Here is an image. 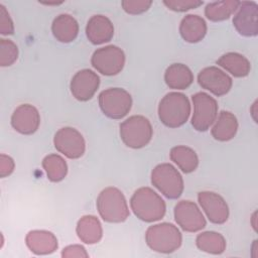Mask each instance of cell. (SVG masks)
<instances>
[{
  "label": "cell",
  "instance_id": "1",
  "mask_svg": "<svg viewBox=\"0 0 258 258\" xmlns=\"http://www.w3.org/2000/svg\"><path fill=\"white\" fill-rule=\"evenodd\" d=\"M130 206L135 216L147 223L159 221L164 217L166 211L161 197L147 186L135 190L130 200Z\"/></svg>",
  "mask_w": 258,
  "mask_h": 258
},
{
  "label": "cell",
  "instance_id": "2",
  "mask_svg": "<svg viewBox=\"0 0 258 258\" xmlns=\"http://www.w3.org/2000/svg\"><path fill=\"white\" fill-rule=\"evenodd\" d=\"M190 114V104L185 95L178 92L166 94L158 105V117L162 124L170 128L183 125Z\"/></svg>",
  "mask_w": 258,
  "mask_h": 258
},
{
  "label": "cell",
  "instance_id": "3",
  "mask_svg": "<svg viewBox=\"0 0 258 258\" xmlns=\"http://www.w3.org/2000/svg\"><path fill=\"white\" fill-rule=\"evenodd\" d=\"M97 209L101 218L109 223H121L129 217V209L124 195L113 186L106 187L99 194Z\"/></svg>",
  "mask_w": 258,
  "mask_h": 258
},
{
  "label": "cell",
  "instance_id": "4",
  "mask_svg": "<svg viewBox=\"0 0 258 258\" xmlns=\"http://www.w3.org/2000/svg\"><path fill=\"white\" fill-rule=\"evenodd\" d=\"M148 247L158 253H172L182 242V236L176 226L170 223H160L150 226L145 233Z\"/></svg>",
  "mask_w": 258,
  "mask_h": 258
},
{
  "label": "cell",
  "instance_id": "5",
  "mask_svg": "<svg viewBox=\"0 0 258 258\" xmlns=\"http://www.w3.org/2000/svg\"><path fill=\"white\" fill-rule=\"evenodd\" d=\"M153 134L150 121L141 115H133L120 124V137L123 143L133 149L146 146Z\"/></svg>",
  "mask_w": 258,
  "mask_h": 258
},
{
  "label": "cell",
  "instance_id": "6",
  "mask_svg": "<svg viewBox=\"0 0 258 258\" xmlns=\"http://www.w3.org/2000/svg\"><path fill=\"white\" fill-rule=\"evenodd\" d=\"M151 183L163 196L171 200L179 198L184 187L182 176L170 163H161L152 169Z\"/></svg>",
  "mask_w": 258,
  "mask_h": 258
},
{
  "label": "cell",
  "instance_id": "7",
  "mask_svg": "<svg viewBox=\"0 0 258 258\" xmlns=\"http://www.w3.org/2000/svg\"><path fill=\"white\" fill-rule=\"evenodd\" d=\"M99 106L105 116L111 119H121L131 110L132 98L124 89L110 88L99 95Z\"/></svg>",
  "mask_w": 258,
  "mask_h": 258
},
{
  "label": "cell",
  "instance_id": "8",
  "mask_svg": "<svg viewBox=\"0 0 258 258\" xmlns=\"http://www.w3.org/2000/svg\"><path fill=\"white\" fill-rule=\"evenodd\" d=\"M194 104V114L191 125L197 131H207L217 119L218 103L204 92H199L191 97Z\"/></svg>",
  "mask_w": 258,
  "mask_h": 258
},
{
  "label": "cell",
  "instance_id": "9",
  "mask_svg": "<svg viewBox=\"0 0 258 258\" xmlns=\"http://www.w3.org/2000/svg\"><path fill=\"white\" fill-rule=\"evenodd\" d=\"M95 70L104 76L119 74L125 64L124 51L116 45H107L94 51L91 58Z\"/></svg>",
  "mask_w": 258,
  "mask_h": 258
},
{
  "label": "cell",
  "instance_id": "10",
  "mask_svg": "<svg viewBox=\"0 0 258 258\" xmlns=\"http://www.w3.org/2000/svg\"><path fill=\"white\" fill-rule=\"evenodd\" d=\"M53 144L58 152L71 159L80 158L86 149L83 135L73 127L60 128L54 134Z\"/></svg>",
  "mask_w": 258,
  "mask_h": 258
},
{
  "label": "cell",
  "instance_id": "11",
  "mask_svg": "<svg viewBox=\"0 0 258 258\" xmlns=\"http://www.w3.org/2000/svg\"><path fill=\"white\" fill-rule=\"evenodd\" d=\"M174 219L183 231L190 233L201 231L207 225L201 210L190 201H180L175 205Z\"/></svg>",
  "mask_w": 258,
  "mask_h": 258
},
{
  "label": "cell",
  "instance_id": "12",
  "mask_svg": "<svg viewBox=\"0 0 258 258\" xmlns=\"http://www.w3.org/2000/svg\"><path fill=\"white\" fill-rule=\"evenodd\" d=\"M258 5L254 1L241 2L234 15L233 24L243 36H256L258 34Z\"/></svg>",
  "mask_w": 258,
  "mask_h": 258
},
{
  "label": "cell",
  "instance_id": "13",
  "mask_svg": "<svg viewBox=\"0 0 258 258\" xmlns=\"http://www.w3.org/2000/svg\"><path fill=\"white\" fill-rule=\"evenodd\" d=\"M198 82L203 89L220 97L226 95L232 88V79L217 67L203 69L198 76Z\"/></svg>",
  "mask_w": 258,
  "mask_h": 258
},
{
  "label": "cell",
  "instance_id": "14",
  "mask_svg": "<svg viewBox=\"0 0 258 258\" xmlns=\"http://www.w3.org/2000/svg\"><path fill=\"white\" fill-rule=\"evenodd\" d=\"M199 204L210 222L224 224L229 218V208L225 200L214 191H201L198 195Z\"/></svg>",
  "mask_w": 258,
  "mask_h": 258
},
{
  "label": "cell",
  "instance_id": "15",
  "mask_svg": "<svg viewBox=\"0 0 258 258\" xmlns=\"http://www.w3.org/2000/svg\"><path fill=\"white\" fill-rule=\"evenodd\" d=\"M100 85L99 76L89 69H84L76 73L71 81V92L79 101H88L97 92Z\"/></svg>",
  "mask_w": 258,
  "mask_h": 258
},
{
  "label": "cell",
  "instance_id": "16",
  "mask_svg": "<svg viewBox=\"0 0 258 258\" xmlns=\"http://www.w3.org/2000/svg\"><path fill=\"white\" fill-rule=\"evenodd\" d=\"M40 115L38 110L30 104L18 106L12 116L11 125L19 133L24 135L33 134L39 127Z\"/></svg>",
  "mask_w": 258,
  "mask_h": 258
},
{
  "label": "cell",
  "instance_id": "17",
  "mask_svg": "<svg viewBox=\"0 0 258 258\" xmlns=\"http://www.w3.org/2000/svg\"><path fill=\"white\" fill-rule=\"evenodd\" d=\"M86 34L93 44H102L110 41L114 35V26L111 20L101 14L92 16L86 26Z\"/></svg>",
  "mask_w": 258,
  "mask_h": 258
},
{
  "label": "cell",
  "instance_id": "18",
  "mask_svg": "<svg viewBox=\"0 0 258 258\" xmlns=\"http://www.w3.org/2000/svg\"><path fill=\"white\" fill-rule=\"evenodd\" d=\"M25 243L28 249L36 255H47L57 249V239L49 231L33 230L28 232L25 237Z\"/></svg>",
  "mask_w": 258,
  "mask_h": 258
},
{
  "label": "cell",
  "instance_id": "19",
  "mask_svg": "<svg viewBox=\"0 0 258 258\" xmlns=\"http://www.w3.org/2000/svg\"><path fill=\"white\" fill-rule=\"evenodd\" d=\"M179 33L186 42H199L207 33V23L204 18L199 15H185L180 22Z\"/></svg>",
  "mask_w": 258,
  "mask_h": 258
},
{
  "label": "cell",
  "instance_id": "20",
  "mask_svg": "<svg viewBox=\"0 0 258 258\" xmlns=\"http://www.w3.org/2000/svg\"><path fill=\"white\" fill-rule=\"evenodd\" d=\"M51 31L56 40L68 43L78 36L79 24L70 14H59L52 21Z\"/></svg>",
  "mask_w": 258,
  "mask_h": 258
},
{
  "label": "cell",
  "instance_id": "21",
  "mask_svg": "<svg viewBox=\"0 0 258 258\" xmlns=\"http://www.w3.org/2000/svg\"><path fill=\"white\" fill-rule=\"evenodd\" d=\"M76 232L79 239L86 244H96L103 236V229L99 219L92 215L83 216L77 224Z\"/></svg>",
  "mask_w": 258,
  "mask_h": 258
},
{
  "label": "cell",
  "instance_id": "22",
  "mask_svg": "<svg viewBox=\"0 0 258 258\" xmlns=\"http://www.w3.org/2000/svg\"><path fill=\"white\" fill-rule=\"evenodd\" d=\"M165 84L174 90H185L194 82V75L183 63H172L164 73Z\"/></svg>",
  "mask_w": 258,
  "mask_h": 258
},
{
  "label": "cell",
  "instance_id": "23",
  "mask_svg": "<svg viewBox=\"0 0 258 258\" xmlns=\"http://www.w3.org/2000/svg\"><path fill=\"white\" fill-rule=\"evenodd\" d=\"M238 130L237 118L228 111H222L212 128V135L218 141H229L235 137Z\"/></svg>",
  "mask_w": 258,
  "mask_h": 258
},
{
  "label": "cell",
  "instance_id": "24",
  "mask_svg": "<svg viewBox=\"0 0 258 258\" xmlns=\"http://www.w3.org/2000/svg\"><path fill=\"white\" fill-rule=\"evenodd\" d=\"M217 63L236 78H244L248 76L251 70L250 61L238 52H228L223 54L217 60Z\"/></svg>",
  "mask_w": 258,
  "mask_h": 258
},
{
  "label": "cell",
  "instance_id": "25",
  "mask_svg": "<svg viewBox=\"0 0 258 258\" xmlns=\"http://www.w3.org/2000/svg\"><path fill=\"white\" fill-rule=\"evenodd\" d=\"M169 156L171 161H173L184 173L195 171L199 165V157L196 151L187 146L178 145L172 147Z\"/></svg>",
  "mask_w": 258,
  "mask_h": 258
},
{
  "label": "cell",
  "instance_id": "26",
  "mask_svg": "<svg viewBox=\"0 0 258 258\" xmlns=\"http://www.w3.org/2000/svg\"><path fill=\"white\" fill-rule=\"evenodd\" d=\"M197 247L207 253L219 255L226 250L225 238L217 232L207 231L198 235L196 239Z\"/></svg>",
  "mask_w": 258,
  "mask_h": 258
},
{
  "label": "cell",
  "instance_id": "27",
  "mask_svg": "<svg viewBox=\"0 0 258 258\" xmlns=\"http://www.w3.org/2000/svg\"><path fill=\"white\" fill-rule=\"evenodd\" d=\"M240 1L224 0L209 3L205 8V15L211 21H223L228 19L239 7Z\"/></svg>",
  "mask_w": 258,
  "mask_h": 258
},
{
  "label": "cell",
  "instance_id": "28",
  "mask_svg": "<svg viewBox=\"0 0 258 258\" xmlns=\"http://www.w3.org/2000/svg\"><path fill=\"white\" fill-rule=\"evenodd\" d=\"M42 167L47 178L52 182L62 180L68 173V165L66 160L58 154L46 155L42 160Z\"/></svg>",
  "mask_w": 258,
  "mask_h": 258
},
{
  "label": "cell",
  "instance_id": "29",
  "mask_svg": "<svg viewBox=\"0 0 258 258\" xmlns=\"http://www.w3.org/2000/svg\"><path fill=\"white\" fill-rule=\"evenodd\" d=\"M18 57V47L10 39H0V66L9 67L13 64Z\"/></svg>",
  "mask_w": 258,
  "mask_h": 258
},
{
  "label": "cell",
  "instance_id": "30",
  "mask_svg": "<svg viewBox=\"0 0 258 258\" xmlns=\"http://www.w3.org/2000/svg\"><path fill=\"white\" fill-rule=\"evenodd\" d=\"M122 8L128 14H141L147 11L152 5L151 0H123L121 2Z\"/></svg>",
  "mask_w": 258,
  "mask_h": 258
},
{
  "label": "cell",
  "instance_id": "31",
  "mask_svg": "<svg viewBox=\"0 0 258 258\" xmlns=\"http://www.w3.org/2000/svg\"><path fill=\"white\" fill-rule=\"evenodd\" d=\"M163 4L170 10L176 12L187 11L192 8H198L203 4L200 0H164Z\"/></svg>",
  "mask_w": 258,
  "mask_h": 258
},
{
  "label": "cell",
  "instance_id": "32",
  "mask_svg": "<svg viewBox=\"0 0 258 258\" xmlns=\"http://www.w3.org/2000/svg\"><path fill=\"white\" fill-rule=\"evenodd\" d=\"M14 25L13 21L3 4H0V33L3 35L13 34Z\"/></svg>",
  "mask_w": 258,
  "mask_h": 258
},
{
  "label": "cell",
  "instance_id": "33",
  "mask_svg": "<svg viewBox=\"0 0 258 258\" xmlns=\"http://www.w3.org/2000/svg\"><path fill=\"white\" fill-rule=\"evenodd\" d=\"M61 256L64 258H72V257H81V258H87L89 257V254L87 253L86 249L82 245H70L63 248L61 251Z\"/></svg>",
  "mask_w": 258,
  "mask_h": 258
},
{
  "label": "cell",
  "instance_id": "34",
  "mask_svg": "<svg viewBox=\"0 0 258 258\" xmlns=\"http://www.w3.org/2000/svg\"><path fill=\"white\" fill-rule=\"evenodd\" d=\"M14 167V160L10 156L2 153L0 155V176L3 178L10 175L13 172Z\"/></svg>",
  "mask_w": 258,
  "mask_h": 258
},
{
  "label": "cell",
  "instance_id": "35",
  "mask_svg": "<svg viewBox=\"0 0 258 258\" xmlns=\"http://www.w3.org/2000/svg\"><path fill=\"white\" fill-rule=\"evenodd\" d=\"M256 104H257V102H255L254 104H253V106H252V108H251V112H252V116H253V119L255 120V122H257V118L255 117V114H256V111L254 110V108H255V106H256Z\"/></svg>",
  "mask_w": 258,
  "mask_h": 258
},
{
  "label": "cell",
  "instance_id": "36",
  "mask_svg": "<svg viewBox=\"0 0 258 258\" xmlns=\"http://www.w3.org/2000/svg\"><path fill=\"white\" fill-rule=\"evenodd\" d=\"M256 215H257V213L255 212L254 214H253V216H252V226H253V228H254V230L256 231Z\"/></svg>",
  "mask_w": 258,
  "mask_h": 258
}]
</instances>
